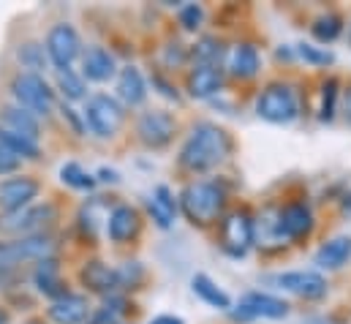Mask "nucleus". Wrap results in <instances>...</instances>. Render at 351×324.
Returning <instances> with one entry per match:
<instances>
[{"label":"nucleus","mask_w":351,"mask_h":324,"mask_svg":"<svg viewBox=\"0 0 351 324\" xmlns=\"http://www.w3.org/2000/svg\"><path fill=\"white\" fill-rule=\"evenodd\" d=\"M0 120H3L0 128H8L14 134H19V137H27V139H36L38 142L41 126H38V117L30 115L27 109H22V106H3L0 109Z\"/></svg>","instance_id":"obj_26"},{"label":"nucleus","mask_w":351,"mask_h":324,"mask_svg":"<svg viewBox=\"0 0 351 324\" xmlns=\"http://www.w3.org/2000/svg\"><path fill=\"white\" fill-rule=\"evenodd\" d=\"M294 55L300 60H305L311 69H327V66L335 63V55L327 47H316V44H305V41L294 47Z\"/></svg>","instance_id":"obj_35"},{"label":"nucleus","mask_w":351,"mask_h":324,"mask_svg":"<svg viewBox=\"0 0 351 324\" xmlns=\"http://www.w3.org/2000/svg\"><path fill=\"white\" fill-rule=\"evenodd\" d=\"M145 205H147V216L156 221L158 229H169V227L175 224L177 213H180L177 199L169 185H156Z\"/></svg>","instance_id":"obj_23"},{"label":"nucleus","mask_w":351,"mask_h":324,"mask_svg":"<svg viewBox=\"0 0 351 324\" xmlns=\"http://www.w3.org/2000/svg\"><path fill=\"white\" fill-rule=\"evenodd\" d=\"M82 117L90 134H95L98 139H112L125 123V106L109 93H95V95H88Z\"/></svg>","instance_id":"obj_5"},{"label":"nucleus","mask_w":351,"mask_h":324,"mask_svg":"<svg viewBox=\"0 0 351 324\" xmlns=\"http://www.w3.org/2000/svg\"><path fill=\"white\" fill-rule=\"evenodd\" d=\"M256 115L262 117L264 123H272V126H289L300 117V93L291 82L275 80L267 82L259 95H256V104H254Z\"/></svg>","instance_id":"obj_3"},{"label":"nucleus","mask_w":351,"mask_h":324,"mask_svg":"<svg viewBox=\"0 0 351 324\" xmlns=\"http://www.w3.org/2000/svg\"><path fill=\"white\" fill-rule=\"evenodd\" d=\"M289 316V303L269 294V292H245L240 297L237 305L229 308V319L232 322H256V319H286Z\"/></svg>","instance_id":"obj_7"},{"label":"nucleus","mask_w":351,"mask_h":324,"mask_svg":"<svg viewBox=\"0 0 351 324\" xmlns=\"http://www.w3.org/2000/svg\"><path fill=\"white\" fill-rule=\"evenodd\" d=\"M98 183H120V172L117 169H109V166H104V169H98V177H95Z\"/></svg>","instance_id":"obj_42"},{"label":"nucleus","mask_w":351,"mask_h":324,"mask_svg":"<svg viewBox=\"0 0 351 324\" xmlns=\"http://www.w3.org/2000/svg\"><path fill=\"white\" fill-rule=\"evenodd\" d=\"M232 150H234V139L223 126L213 120H199L185 134L177 153V163L191 174H204L229 161Z\"/></svg>","instance_id":"obj_1"},{"label":"nucleus","mask_w":351,"mask_h":324,"mask_svg":"<svg viewBox=\"0 0 351 324\" xmlns=\"http://www.w3.org/2000/svg\"><path fill=\"white\" fill-rule=\"evenodd\" d=\"M47 316L52 324H85L90 316V303L85 294L66 292L63 297L52 300L47 308Z\"/></svg>","instance_id":"obj_18"},{"label":"nucleus","mask_w":351,"mask_h":324,"mask_svg":"<svg viewBox=\"0 0 351 324\" xmlns=\"http://www.w3.org/2000/svg\"><path fill=\"white\" fill-rule=\"evenodd\" d=\"M177 19H180V27L188 30V33H196L204 22V8L199 3H182L177 8Z\"/></svg>","instance_id":"obj_37"},{"label":"nucleus","mask_w":351,"mask_h":324,"mask_svg":"<svg viewBox=\"0 0 351 324\" xmlns=\"http://www.w3.org/2000/svg\"><path fill=\"white\" fill-rule=\"evenodd\" d=\"M58 221V207L52 202H41V205H30L14 216H0V232L8 235H47V229Z\"/></svg>","instance_id":"obj_9"},{"label":"nucleus","mask_w":351,"mask_h":324,"mask_svg":"<svg viewBox=\"0 0 351 324\" xmlns=\"http://www.w3.org/2000/svg\"><path fill=\"white\" fill-rule=\"evenodd\" d=\"M229 194L218 180H191L177 196L180 213L193 227H213L226 216Z\"/></svg>","instance_id":"obj_2"},{"label":"nucleus","mask_w":351,"mask_h":324,"mask_svg":"<svg viewBox=\"0 0 351 324\" xmlns=\"http://www.w3.org/2000/svg\"><path fill=\"white\" fill-rule=\"evenodd\" d=\"M117 273V286L120 292H131V289H139L142 281H145V267L142 262H123L114 267Z\"/></svg>","instance_id":"obj_36"},{"label":"nucleus","mask_w":351,"mask_h":324,"mask_svg":"<svg viewBox=\"0 0 351 324\" xmlns=\"http://www.w3.org/2000/svg\"><path fill=\"white\" fill-rule=\"evenodd\" d=\"M106 216H109V210H106L104 196H93V199H88V202L82 205V210H80V216H77L80 229H82L90 240H93V238H95L98 224H101V221L106 224Z\"/></svg>","instance_id":"obj_31"},{"label":"nucleus","mask_w":351,"mask_h":324,"mask_svg":"<svg viewBox=\"0 0 351 324\" xmlns=\"http://www.w3.org/2000/svg\"><path fill=\"white\" fill-rule=\"evenodd\" d=\"M262 71V55H259V47L251 44V41H237L232 47H226V55H223V74L234 77L240 82H251L259 77Z\"/></svg>","instance_id":"obj_15"},{"label":"nucleus","mask_w":351,"mask_h":324,"mask_svg":"<svg viewBox=\"0 0 351 324\" xmlns=\"http://www.w3.org/2000/svg\"><path fill=\"white\" fill-rule=\"evenodd\" d=\"M44 49H47V58L55 66V71L58 69H71L74 60L82 58V38H80V33H77L74 25L58 22V25L49 27Z\"/></svg>","instance_id":"obj_10"},{"label":"nucleus","mask_w":351,"mask_h":324,"mask_svg":"<svg viewBox=\"0 0 351 324\" xmlns=\"http://www.w3.org/2000/svg\"><path fill=\"white\" fill-rule=\"evenodd\" d=\"M316 216L308 202H289L278 207V238L280 243H302L313 235Z\"/></svg>","instance_id":"obj_11"},{"label":"nucleus","mask_w":351,"mask_h":324,"mask_svg":"<svg viewBox=\"0 0 351 324\" xmlns=\"http://www.w3.org/2000/svg\"><path fill=\"white\" fill-rule=\"evenodd\" d=\"M191 292H193L202 303H207L210 308H215V311L229 314V308H232V297H229L207 273H196V275L191 278Z\"/></svg>","instance_id":"obj_25"},{"label":"nucleus","mask_w":351,"mask_h":324,"mask_svg":"<svg viewBox=\"0 0 351 324\" xmlns=\"http://www.w3.org/2000/svg\"><path fill=\"white\" fill-rule=\"evenodd\" d=\"M60 183L69 185V188H74V191H85V194H90L98 185L95 174L85 172V166L77 161H66L60 166Z\"/></svg>","instance_id":"obj_33"},{"label":"nucleus","mask_w":351,"mask_h":324,"mask_svg":"<svg viewBox=\"0 0 351 324\" xmlns=\"http://www.w3.org/2000/svg\"><path fill=\"white\" fill-rule=\"evenodd\" d=\"M338 101H341V82L335 77H327L319 90V120L332 123L338 115Z\"/></svg>","instance_id":"obj_32"},{"label":"nucleus","mask_w":351,"mask_h":324,"mask_svg":"<svg viewBox=\"0 0 351 324\" xmlns=\"http://www.w3.org/2000/svg\"><path fill=\"white\" fill-rule=\"evenodd\" d=\"M117 74V60L104 47H88L82 52V77L85 82H109Z\"/></svg>","instance_id":"obj_22"},{"label":"nucleus","mask_w":351,"mask_h":324,"mask_svg":"<svg viewBox=\"0 0 351 324\" xmlns=\"http://www.w3.org/2000/svg\"><path fill=\"white\" fill-rule=\"evenodd\" d=\"M177 134V120L167 109H147L136 120V137L147 150H164Z\"/></svg>","instance_id":"obj_12"},{"label":"nucleus","mask_w":351,"mask_h":324,"mask_svg":"<svg viewBox=\"0 0 351 324\" xmlns=\"http://www.w3.org/2000/svg\"><path fill=\"white\" fill-rule=\"evenodd\" d=\"M55 240L49 235H30V238H16L11 243H3L0 248V264H27V262H41L55 256Z\"/></svg>","instance_id":"obj_13"},{"label":"nucleus","mask_w":351,"mask_h":324,"mask_svg":"<svg viewBox=\"0 0 351 324\" xmlns=\"http://www.w3.org/2000/svg\"><path fill=\"white\" fill-rule=\"evenodd\" d=\"M33 286H36L44 297H49V300H58V297H63V294L69 292L66 284H63L60 262H58L55 256L36 262V270H33Z\"/></svg>","instance_id":"obj_21"},{"label":"nucleus","mask_w":351,"mask_h":324,"mask_svg":"<svg viewBox=\"0 0 351 324\" xmlns=\"http://www.w3.org/2000/svg\"><path fill=\"white\" fill-rule=\"evenodd\" d=\"M226 47L218 36H202L193 47H188V63L191 66H223Z\"/></svg>","instance_id":"obj_27"},{"label":"nucleus","mask_w":351,"mask_h":324,"mask_svg":"<svg viewBox=\"0 0 351 324\" xmlns=\"http://www.w3.org/2000/svg\"><path fill=\"white\" fill-rule=\"evenodd\" d=\"M0 148H3V150H8L11 156H16L19 161H22V159L36 161V159L41 156V148H38V142H36V139L19 137V134H14V131H8V128H0Z\"/></svg>","instance_id":"obj_30"},{"label":"nucleus","mask_w":351,"mask_h":324,"mask_svg":"<svg viewBox=\"0 0 351 324\" xmlns=\"http://www.w3.org/2000/svg\"><path fill=\"white\" fill-rule=\"evenodd\" d=\"M349 44H351V25H349Z\"/></svg>","instance_id":"obj_49"},{"label":"nucleus","mask_w":351,"mask_h":324,"mask_svg":"<svg viewBox=\"0 0 351 324\" xmlns=\"http://www.w3.org/2000/svg\"><path fill=\"white\" fill-rule=\"evenodd\" d=\"M153 90H158L164 98H169V101H180V90H177L172 82L167 80L164 74H153Z\"/></svg>","instance_id":"obj_39"},{"label":"nucleus","mask_w":351,"mask_h":324,"mask_svg":"<svg viewBox=\"0 0 351 324\" xmlns=\"http://www.w3.org/2000/svg\"><path fill=\"white\" fill-rule=\"evenodd\" d=\"M147 324H185L180 316H175V314H161V316H156V319H150Z\"/></svg>","instance_id":"obj_43"},{"label":"nucleus","mask_w":351,"mask_h":324,"mask_svg":"<svg viewBox=\"0 0 351 324\" xmlns=\"http://www.w3.org/2000/svg\"><path fill=\"white\" fill-rule=\"evenodd\" d=\"M25 324H47V322H44V319H27Z\"/></svg>","instance_id":"obj_48"},{"label":"nucleus","mask_w":351,"mask_h":324,"mask_svg":"<svg viewBox=\"0 0 351 324\" xmlns=\"http://www.w3.org/2000/svg\"><path fill=\"white\" fill-rule=\"evenodd\" d=\"M349 259H351V238L349 235H335V238L324 240V243L316 248V253H313V264H316V270H327V273L346 267Z\"/></svg>","instance_id":"obj_20"},{"label":"nucleus","mask_w":351,"mask_h":324,"mask_svg":"<svg viewBox=\"0 0 351 324\" xmlns=\"http://www.w3.org/2000/svg\"><path fill=\"white\" fill-rule=\"evenodd\" d=\"M41 194V183L30 174H14L0 180V216H14L33 205Z\"/></svg>","instance_id":"obj_14"},{"label":"nucleus","mask_w":351,"mask_h":324,"mask_svg":"<svg viewBox=\"0 0 351 324\" xmlns=\"http://www.w3.org/2000/svg\"><path fill=\"white\" fill-rule=\"evenodd\" d=\"M218 245L232 259H245L248 256V251L256 245L251 210H245V207L226 210V216L218 221Z\"/></svg>","instance_id":"obj_4"},{"label":"nucleus","mask_w":351,"mask_h":324,"mask_svg":"<svg viewBox=\"0 0 351 324\" xmlns=\"http://www.w3.org/2000/svg\"><path fill=\"white\" fill-rule=\"evenodd\" d=\"M338 207H341V213H343V216H349L351 218V191H346V194L338 199Z\"/></svg>","instance_id":"obj_45"},{"label":"nucleus","mask_w":351,"mask_h":324,"mask_svg":"<svg viewBox=\"0 0 351 324\" xmlns=\"http://www.w3.org/2000/svg\"><path fill=\"white\" fill-rule=\"evenodd\" d=\"M275 289L289 292L300 300H324L330 294V284L319 270H286V273H275L267 278Z\"/></svg>","instance_id":"obj_8"},{"label":"nucleus","mask_w":351,"mask_h":324,"mask_svg":"<svg viewBox=\"0 0 351 324\" xmlns=\"http://www.w3.org/2000/svg\"><path fill=\"white\" fill-rule=\"evenodd\" d=\"M147 98V82L136 66H123L117 71V101L123 106H142Z\"/></svg>","instance_id":"obj_24"},{"label":"nucleus","mask_w":351,"mask_h":324,"mask_svg":"<svg viewBox=\"0 0 351 324\" xmlns=\"http://www.w3.org/2000/svg\"><path fill=\"white\" fill-rule=\"evenodd\" d=\"M60 112H63V120H66V123H71V128L77 131V137H82V134H85V117H82V112H77V109L66 106V101L60 104Z\"/></svg>","instance_id":"obj_40"},{"label":"nucleus","mask_w":351,"mask_h":324,"mask_svg":"<svg viewBox=\"0 0 351 324\" xmlns=\"http://www.w3.org/2000/svg\"><path fill=\"white\" fill-rule=\"evenodd\" d=\"M19 166H22V161H19L16 156H11L8 150H3V148H0V177H5V174H14Z\"/></svg>","instance_id":"obj_41"},{"label":"nucleus","mask_w":351,"mask_h":324,"mask_svg":"<svg viewBox=\"0 0 351 324\" xmlns=\"http://www.w3.org/2000/svg\"><path fill=\"white\" fill-rule=\"evenodd\" d=\"M223 66H191L185 77V90L196 101H207L223 87Z\"/></svg>","instance_id":"obj_17"},{"label":"nucleus","mask_w":351,"mask_h":324,"mask_svg":"<svg viewBox=\"0 0 351 324\" xmlns=\"http://www.w3.org/2000/svg\"><path fill=\"white\" fill-rule=\"evenodd\" d=\"M80 278L85 284V289L93 294H101V297H112V294H120V286H117V273L114 267L98 262V259H90L82 264L80 270Z\"/></svg>","instance_id":"obj_19"},{"label":"nucleus","mask_w":351,"mask_h":324,"mask_svg":"<svg viewBox=\"0 0 351 324\" xmlns=\"http://www.w3.org/2000/svg\"><path fill=\"white\" fill-rule=\"evenodd\" d=\"M55 87L63 93L66 101H88V82L74 69H58L55 71Z\"/></svg>","instance_id":"obj_29"},{"label":"nucleus","mask_w":351,"mask_h":324,"mask_svg":"<svg viewBox=\"0 0 351 324\" xmlns=\"http://www.w3.org/2000/svg\"><path fill=\"white\" fill-rule=\"evenodd\" d=\"M16 60H19V66L25 69V74H41L44 69H47V49L41 47V44H36V41H25V44H19V49H16Z\"/></svg>","instance_id":"obj_34"},{"label":"nucleus","mask_w":351,"mask_h":324,"mask_svg":"<svg viewBox=\"0 0 351 324\" xmlns=\"http://www.w3.org/2000/svg\"><path fill=\"white\" fill-rule=\"evenodd\" d=\"M305 324H346V322H341L338 316H308Z\"/></svg>","instance_id":"obj_44"},{"label":"nucleus","mask_w":351,"mask_h":324,"mask_svg":"<svg viewBox=\"0 0 351 324\" xmlns=\"http://www.w3.org/2000/svg\"><path fill=\"white\" fill-rule=\"evenodd\" d=\"M346 120L351 123V87H349V93H346Z\"/></svg>","instance_id":"obj_47"},{"label":"nucleus","mask_w":351,"mask_h":324,"mask_svg":"<svg viewBox=\"0 0 351 324\" xmlns=\"http://www.w3.org/2000/svg\"><path fill=\"white\" fill-rule=\"evenodd\" d=\"M161 60H164L167 69H182V66H188V47L180 44V41H169V44L164 47Z\"/></svg>","instance_id":"obj_38"},{"label":"nucleus","mask_w":351,"mask_h":324,"mask_svg":"<svg viewBox=\"0 0 351 324\" xmlns=\"http://www.w3.org/2000/svg\"><path fill=\"white\" fill-rule=\"evenodd\" d=\"M11 95L16 101V106L27 109L36 117H47L55 109V90L49 87V82L41 74H25L19 71L11 80Z\"/></svg>","instance_id":"obj_6"},{"label":"nucleus","mask_w":351,"mask_h":324,"mask_svg":"<svg viewBox=\"0 0 351 324\" xmlns=\"http://www.w3.org/2000/svg\"><path fill=\"white\" fill-rule=\"evenodd\" d=\"M343 27H346V22H343L341 14L324 11V14H319L311 22V36H313V41H319V44L327 47V44H332V41H338L343 36Z\"/></svg>","instance_id":"obj_28"},{"label":"nucleus","mask_w":351,"mask_h":324,"mask_svg":"<svg viewBox=\"0 0 351 324\" xmlns=\"http://www.w3.org/2000/svg\"><path fill=\"white\" fill-rule=\"evenodd\" d=\"M0 324H11V314H8L3 305H0Z\"/></svg>","instance_id":"obj_46"},{"label":"nucleus","mask_w":351,"mask_h":324,"mask_svg":"<svg viewBox=\"0 0 351 324\" xmlns=\"http://www.w3.org/2000/svg\"><path fill=\"white\" fill-rule=\"evenodd\" d=\"M104 229H106V238L112 243L125 245L131 240H136V235L142 232V216H139V210L134 205H114L109 210V216H106Z\"/></svg>","instance_id":"obj_16"}]
</instances>
